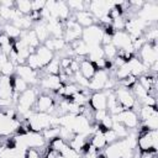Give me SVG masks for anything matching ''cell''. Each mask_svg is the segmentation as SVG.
Masks as SVG:
<instances>
[{
	"label": "cell",
	"mask_w": 158,
	"mask_h": 158,
	"mask_svg": "<svg viewBox=\"0 0 158 158\" xmlns=\"http://www.w3.org/2000/svg\"><path fill=\"white\" fill-rule=\"evenodd\" d=\"M137 147L142 151H157L158 148V132L157 130H147L142 127L137 136Z\"/></svg>",
	"instance_id": "6da1fadb"
},
{
	"label": "cell",
	"mask_w": 158,
	"mask_h": 158,
	"mask_svg": "<svg viewBox=\"0 0 158 158\" xmlns=\"http://www.w3.org/2000/svg\"><path fill=\"white\" fill-rule=\"evenodd\" d=\"M37 96H38V91L36 90L35 86H30L26 91L20 94L19 100L16 102V111H17V114H20L23 117L30 110H33V106L36 104Z\"/></svg>",
	"instance_id": "7a4b0ae2"
},
{
	"label": "cell",
	"mask_w": 158,
	"mask_h": 158,
	"mask_svg": "<svg viewBox=\"0 0 158 158\" xmlns=\"http://www.w3.org/2000/svg\"><path fill=\"white\" fill-rule=\"evenodd\" d=\"M104 31L102 27L99 26L98 23H94L89 27L83 28L81 33V40L88 47H95V46H101V38H102Z\"/></svg>",
	"instance_id": "3957f363"
},
{
	"label": "cell",
	"mask_w": 158,
	"mask_h": 158,
	"mask_svg": "<svg viewBox=\"0 0 158 158\" xmlns=\"http://www.w3.org/2000/svg\"><path fill=\"white\" fill-rule=\"evenodd\" d=\"M111 118L114 122H120L122 123L127 130H136L139 122L138 115L135 110H123L120 114L111 115Z\"/></svg>",
	"instance_id": "277c9868"
},
{
	"label": "cell",
	"mask_w": 158,
	"mask_h": 158,
	"mask_svg": "<svg viewBox=\"0 0 158 158\" xmlns=\"http://www.w3.org/2000/svg\"><path fill=\"white\" fill-rule=\"evenodd\" d=\"M114 91H115L117 101L120 102V105L125 110H133V107L137 105V100H136V98H135V95H133L131 89L120 85V88L116 86L114 89Z\"/></svg>",
	"instance_id": "5b68a950"
},
{
	"label": "cell",
	"mask_w": 158,
	"mask_h": 158,
	"mask_svg": "<svg viewBox=\"0 0 158 158\" xmlns=\"http://www.w3.org/2000/svg\"><path fill=\"white\" fill-rule=\"evenodd\" d=\"M138 54H139V60L147 67L149 68L153 63L158 62V51H157V42H153V43H148L146 42L141 49L138 51Z\"/></svg>",
	"instance_id": "8992f818"
},
{
	"label": "cell",
	"mask_w": 158,
	"mask_h": 158,
	"mask_svg": "<svg viewBox=\"0 0 158 158\" xmlns=\"http://www.w3.org/2000/svg\"><path fill=\"white\" fill-rule=\"evenodd\" d=\"M137 17L141 19L143 22H146L149 26H152V23H154L158 20V6L156 2L149 1L143 4V6L137 11Z\"/></svg>",
	"instance_id": "52a82bcc"
},
{
	"label": "cell",
	"mask_w": 158,
	"mask_h": 158,
	"mask_svg": "<svg viewBox=\"0 0 158 158\" xmlns=\"http://www.w3.org/2000/svg\"><path fill=\"white\" fill-rule=\"evenodd\" d=\"M21 122L17 118H9L0 111V137H9L10 135L20 132Z\"/></svg>",
	"instance_id": "ba28073f"
},
{
	"label": "cell",
	"mask_w": 158,
	"mask_h": 158,
	"mask_svg": "<svg viewBox=\"0 0 158 158\" xmlns=\"http://www.w3.org/2000/svg\"><path fill=\"white\" fill-rule=\"evenodd\" d=\"M83 33V27H80L74 19H69L64 22V33H63V40L67 42V44L81 38Z\"/></svg>",
	"instance_id": "9c48e42d"
},
{
	"label": "cell",
	"mask_w": 158,
	"mask_h": 158,
	"mask_svg": "<svg viewBox=\"0 0 158 158\" xmlns=\"http://www.w3.org/2000/svg\"><path fill=\"white\" fill-rule=\"evenodd\" d=\"M114 2L112 1H102V0H94L89 2L88 11L96 19H101L105 15H109L110 10L112 9Z\"/></svg>",
	"instance_id": "30bf717a"
},
{
	"label": "cell",
	"mask_w": 158,
	"mask_h": 158,
	"mask_svg": "<svg viewBox=\"0 0 158 158\" xmlns=\"http://www.w3.org/2000/svg\"><path fill=\"white\" fill-rule=\"evenodd\" d=\"M35 112H46V114H53L56 110V102L52 96L48 94H40L37 96L36 104L33 106Z\"/></svg>",
	"instance_id": "8fae6325"
},
{
	"label": "cell",
	"mask_w": 158,
	"mask_h": 158,
	"mask_svg": "<svg viewBox=\"0 0 158 158\" xmlns=\"http://www.w3.org/2000/svg\"><path fill=\"white\" fill-rule=\"evenodd\" d=\"M110 78V74L107 73V70L105 69H98L94 74V77L89 80V90H91L93 93L95 91H101L104 90L105 83L106 80Z\"/></svg>",
	"instance_id": "7c38bea8"
},
{
	"label": "cell",
	"mask_w": 158,
	"mask_h": 158,
	"mask_svg": "<svg viewBox=\"0 0 158 158\" xmlns=\"http://www.w3.org/2000/svg\"><path fill=\"white\" fill-rule=\"evenodd\" d=\"M15 75H17V77H20L21 79H23L30 86L38 84V75H37V72L32 70V69H31L30 67H27L26 64L16 65Z\"/></svg>",
	"instance_id": "4fadbf2b"
},
{
	"label": "cell",
	"mask_w": 158,
	"mask_h": 158,
	"mask_svg": "<svg viewBox=\"0 0 158 158\" xmlns=\"http://www.w3.org/2000/svg\"><path fill=\"white\" fill-rule=\"evenodd\" d=\"M89 105L93 111L96 110H107V98L106 93L104 90L101 91H95L89 96Z\"/></svg>",
	"instance_id": "5bb4252c"
},
{
	"label": "cell",
	"mask_w": 158,
	"mask_h": 158,
	"mask_svg": "<svg viewBox=\"0 0 158 158\" xmlns=\"http://www.w3.org/2000/svg\"><path fill=\"white\" fill-rule=\"evenodd\" d=\"M38 84L49 91H58V89L62 86V81L59 79V75H49L46 74L41 80H38Z\"/></svg>",
	"instance_id": "9a60e30c"
},
{
	"label": "cell",
	"mask_w": 158,
	"mask_h": 158,
	"mask_svg": "<svg viewBox=\"0 0 158 158\" xmlns=\"http://www.w3.org/2000/svg\"><path fill=\"white\" fill-rule=\"evenodd\" d=\"M126 64H127V67L130 69V74L133 75V77H136V78L137 77H141V75H143L146 73H148V68L136 56H133L131 59H128L126 62Z\"/></svg>",
	"instance_id": "2e32d148"
},
{
	"label": "cell",
	"mask_w": 158,
	"mask_h": 158,
	"mask_svg": "<svg viewBox=\"0 0 158 158\" xmlns=\"http://www.w3.org/2000/svg\"><path fill=\"white\" fill-rule=\"evenodd\" d=\"M35 54H36V57H37V59H38L40 65H41L42 69H43L47 64H49V63L52 62V59L54 58V53H53L52 51H49L47 47H44L43 44H40V46L36 48Z\"/></svg>",
	"instance_id": "e0dca14e"
},
{
	"label": "cell",
	"mask_w": 158,
	"mask_h": 158,
	"mask_svg": "<svg viewBox=\"0 0 158 158\" xmlns=\"http://www.w3.org/2000/svg\"><path fill=\"white\" fill-rule=\"evenodd\" d=\"M73 19H74V21H75L80 27H83V28L89 27V26H91V25L96 23V22H95V21H96V20H95V17H94L89 11H86V10L74 12Z\"/></svg>",
	"instance_id": "ac0fdd59"
},
{
	"label": "cell",
	"mask_w": 158,
	"mask_h": 158,
	"mask_svg": "<svg viewBox=\"0 0 158 158\" xmlns=\"http://www.w3.org/2000/svg\"><path fill=\"white\" fill-rule=\"evenodd\" d=\"M98 69L95 68V65H94V63H91L89 59H86V58H84L81 62H80V65H79V72H80V74L83 75V77H85L86 79H91L93 77H94V74H95V72H96Z\"/></svg>",
	"instance_id": "d6986e66"
},
{
	"label": "cell",
	"mask_w": 158,
	"mask_h": 158,
	"mask_svg": "<svg viewBox=\"0 0 158 158\" xmlns=\"http://www.w3.org/2000/svg\"><path fill=\"white\" fill-rule=\"evenodd\" d=\"M33 32L36 33V36H37V38H38V41H40V43L42 44L46 40H48L51 36H49V33H48V30H47V26H46V22H43V21H38V22H36V23H33Z\"/></svg>",
	"instance_id": "ffe728a7"
},
{
	"label": "cell",
	"mask_w": 158,
	"mask_h": 158,
	"mask_svg": "<svg viewBox=\"0 0 158 158\" xmlns=\"http://www.w3.org/2000/svg\"><path fill=\"white\" fill-rule=\"evenodd\" d=\"M90 144L98 151H101L107 146L105 137H104V133H102V130H98L96 132H94L90 136Z\"/></svg>",
	"instance_id": "44dd1931"
},
{
	"label": "cell",
	"mask_w": 158,
	"mask_h": 158,
	"mask_svg": "<svg viewBox=\"0 0 158 158\" xmlns=\"http://www.w3.org/2000/svg\"><path fill=\"white\" fill-rule=\"evenodd\" d=\"M69 47L73 49L74 57H75V56H77V57H86V56H88L89 48H88V46L84 43V41H83L81 38H79V40H77V41L69 43Z\"/></svg>",
	"instance_id": "7402d4cb"
},
{
	"label": "cell",
	"mask_w": 158,
	"mask_h": 158,
	"mask_svg": "<svg viewBox=\"0 0 158 158\" xmlns=\"http://www.w3.org/2000/svg\"><path fill=\"white\" fill-rule=\"evenodd\" d=\"M1 28H2V33H5L10 40H12V41H16V40H19L20 38V36H21V30H19L16 26H14L11 22H6V23H4L2 26H1Z\"/></svg>",
	"instance_id": "603a6c76"
},
{
	"label": "cell",
	"mask_w": 158,
	"mask_h": 158,
	"mask_svg": "<svg viewBox=\"0 0 158 158\" xmlns=\"http://www.w3.org/2000/svg\"><path fill=\"white\" fill-rule=\"evenodd\" d=\"M70 17V10L65 1H57V19L60 22H65Z\"/></svg>",
	"instance_id": "cb8c5ba5"
},
{
	"label": "cell",
	"mask_w": 158,
	"mask_h": 158,
	"mask_svg": "<svg viewBox=\"0 0 158 158\" xmlns=\"http://www.w3.org/2000/svg\"><path fill=\"white\" fill-rule=\"evenodd\" d=\"M89 52L86 56V59H89L91 63H95L100 59H104V51L101 46H95V47H88Z\"/></svg>",
	"instance_id": "d4e9b609"
},
{
	"label": "cell",
	"mask_w": 158,
	"mask_h": 158,
	"mask_svg": "<svg viewBox=\"0 0 158 158\" xmlns=\"http://www.w3.org/2000/svg\"><path fill=\"white\" fill-rule=\"evenodd\" d=\"M11 81H12V89H14V91L17 93V94H22V93L26 91V90L28 89V86H30L23 79H21V78L17 77V75H12V77H11Z\"/></svg>",
	"instance_id": "484cf974"
},
{
	"label": "cell",
	"mask_w": 158,
	"mask_h": 158,
	"mask_svg": "<svg viewBox=\"0 0 158 158\" xmlns=\"http://www.w3.org/2000/svg\"><path fill=\"white\" fill-rule=\"evenodd\" d=\"M15 9L25 16H28L32 12V2L28 0H17L15 1Z\"/></svg>",
	"instance_id": "4316f807"
},
{
	"label": "cell",
	"mask_w": 158,
	"mask_h": 158,
	"mask_svg": "<svg viewBox=\"0 0 158 158\" xmlns=\"http://www.w3.org/2000/svg\"><path fill=\"white\" fill-rule=\"evenodd\" d=\"M44 73L46 74H49V75H59L60 73V64H59V59L56 57L54 54V58L52 59V62L49 64H47L44 68H43Z\"/></svg>",
	"instance_id": "83f0119b"
},
{
	"label": "cell",
	"mask_w": 158,
	"mask_h": 158,
	"mask_svg": "<svg viewBox=\"0 0 158 158\" xmlns=\"http://www.w3.org/2000/svg\"><path fill=\"white\" fill-rule=\"evenodd\" d=\"M101 47H102L104 57H105L106 60L112 62V60L117 57V54H118V49H117L112 43H109V44H106V46H101Z\"/></svg>",
	"instance_id": "f1b7e54d"
},
{
	"label": "cell",
	"mask_w": 158,
	"mask_h": 158,
	"mask_svg": "<svg viewBox=\"0 0 158 158\" xmlns=\"http://www.w3.org/2000/svg\"><path fill=\"white\" fill-rule=\"evenodd\" d=\"M137 115L139 116V118H141L142 121H144V120H147L148 117H151V116H153V115H157V110H156V107H153V106L142 105L141 109H138V114H137Z\"/></svg>",
	"instance_id": "f546056e"
},
{
	"label": "cell",
	"mask_w": 158,
	"mask_h": 158,
	"mask_svg": "<svg viewBox=\"0 0 158 158\" xmlns=\"http://www.w3.org/2000/svg\"><path fill=\"white\" fill-rule=\"evenodd\" d=\"M41 135H42L43 139L49 143L52 139H54L59 136V127H48V128L43 130L41 132Z\"/></svg>",
	"instance_id": "4dcf8cb0"
},
{
	"label": "cell",
	"mask_w": 158,
	"mask_h": 158,
	"mask_svg": "<svg viewBox=\"0 0 158 158\" xmlns=\"http://www.w3.org/2000/svg\"><path fill=\"white\" fill-rule=\"evenodd\" d=\"M111 128L116 132L118 139H122V138L127 137V135H128V132H130V130H127V128H126L122 123H120V122H114Z\"/></svg>",
	"instance_id": "1f68e13d"
},
{
	"label": "cell",
	"mask_w": 158,
	"mask_h": 158,
	"mask_svg": "<svg viewBox=\"0 0 158 158\" xmlns=\"http://www.w3.org/2000/svg\"><path fill=\"white\" fill-rule=\"evenodd\" d=\"M15 69H16V65L10 62V60H6L2 65H1V75H5V77H12L15 74Z\"/></svg>",
	"instance_id": "d6a6232c"
},
{
	"label": "cell",
	"mask_w": 158,
	"mask_h": 158,
	"mask_svg": "<svg viewBox=\"0 0 158 158\" xmlns=\"http://www.w3.org/2000/svg\"><path fill=\"white\" fill-rule=\"evenodd\" d=\"M26 65L30 67V68H31L32 70H35V72H37L38 69H42L41 65H40V62H38V59H37V57H36L35 53H31V54L27 57V59H26Z\"/></svg>",
	"instance_id": "836d02e7"
},
{
	"label": "cell",
	"mask_w": 158,
	"mask_h": 158,
	"mask_svg": "<svg viewBox=\"0 0 158 158\" xmlns=\"http://www.w3.org/2000/svg\"><path fill=\"white\" fill-rule=\"evenodd\" d=\"M143 127L147 130H157L158 128V114L148 117L147 120L143 121Z\"/></svg>",
	"instance_id": "e575fe53"
},
{
	"label": "cell",
	"mask_w": 158,
	"mask_h": 158,
	"mask_svg": "<svg viewBox=\"0 0 158 158\" xmlns=\"http://www.w3.org/2000/svg\"><path fill=\"white\" fill-rule=\"evenodd\" d=\"M74 132L70 130V128H67V127H60L59 126V136L58 137H60L63 141H65L67 143H69L70 142V139L74 137Z\"/></svg>",
	"instance_id": "d590c367"
},
{
	"label": "cell",
	"mask_w": 158,
	"mask_h": 158,
	"mask_svg": "<svg viewBox=\"0 0 158 158\" xmlns=\"http://www.w3.org/2000/svg\"><path fill=\"white\" fill-rule=\"evenodd\" d=\"M102 133H104V137H105V141H106V143H107V144H111V143H114V142L118 141V137H117L116 132H115L112 128L104 130V131H102Z\"/></svg>",
	"instance_id": "8d00e7d4"
},
{
	"label": "cell",
	"mask_w": 158,
	"mask_h": 158,
	"mask_svg": "<svg viewBox=\"0 0 158 158\" xmlns=\"http://www.w3.org/2000/svg\"><path fill=\"white\" fill-rule=\"evenodd\" d=\"M65 143H67V142L63 141L60 137H57V138H54V139H52V141L49 142V147H51V149H53V151H56L57 153H59V152L62 151V148L64 147Z\"/></svg>",
	"instance_id": "74e56055"
},
{
	"label": "cell",
	"mask_w": 158,
	"mask_h": 158,
	"mask_svg": "<svg viewBox=\"0 0 158 158\" xmlns=\"http://www.w3.org/2000/svg\"><path fill=\"white\" fill-rule=\"evenodd\" d=\"M136 81H137V78L130 74V75H128V77H126L125 79L120 80V81H118V84H120L121 86H125V88L131 89V88H132V86L136 84Z\"/></svg>",
	"instance_id": "f35d334b"
},
{
	"label": "cell",
	"mask_w": 158,
	"mask_h": 158,
	"mask_svg": "<svg viewBox=\"0 0 158 158\" xmlns=\"http://www.w3.org/2000/svg\"><path fill=\"white\" fill-rule=\"evenodd\" d=\"M107 114H109L107 110H96V111L93 112V118L95 120L96 123H100V122L106 117Z\"/></svg>",
	"instance_id": "ab89813d"
},
{
	"label": "cell",
	"mask_w": 158,
	"mask_h": 158,
	"mask_svg": "<svg viewBox=\"0 0 158 158\" xmlns=\"http://www.w3.org/2000/svg\"><path fill=\"white\" fill-rule=\"evenodd\" d=\"M25 158H43L42 154L36 148H27L25 151Z\"/></svg>",
	"instance_id": "60d3db41"
},
{
	"label": "cell",
	"mask_w": 158,
	"mask_h": 158,
	"mask_svg": "<svg viewBox=\"0 0 158 158\" xmlns=\"http://www.w3.org/2000/svg\"><path fill=\"white\" fill-rule=\"evenodd\" d=\"M31 2H32V11L41 12L46 6V1L44 0H35V1H31Z\"/></svg>",
	"instance_id": "b9f144b4"
},
{
	"label": "cell",
	"mask_w": 158,
	"mask_h": 158,
	"mask_svg": "<svg viewBox=\"0 0 158 158\" xmlns=\"http://www.w3.org/2000/svg\"><path fill=\"white\" fill-rule=\"evenodd\" d=\"M139 158H157V151H142L139 152Z\"/></svg>",
	"instance_id": "7bdbcfd3"
},
{
	"label": "cell",
	"mask_w": 158,
	"mask_h": 158,
	"mask_svg": "<svg viewBox=\"0 0 158 158\" xmlns=\"http://www.w3.org/2000/svg\"><path fill=\"white\" fill-rule=\"evenodd\" d=\"M79 65H80V62H78L75 58H73L72 62H70V64H69V69L72 70L73 74L77 73V72H79Z\"/></svg>",
	"instance_id": "ee69618b"
}]
</instances>
